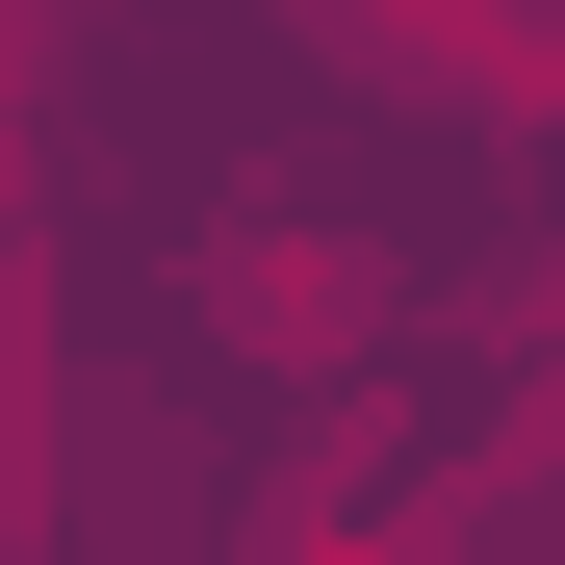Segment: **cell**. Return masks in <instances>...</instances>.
Listing matches in <instances>:
<instances>
[{
  "label": "cell",
  "mask_w": 565,
  "mask_h": 565,
  "mask_svg": "<svg viewBox=\"0 0 565 565\" xmlns=\"http://www.w3.org/2000/svg\"><path fill=\"white\" fill-rule=\"evenodd\" d=\"M232 334L257 360H334L360 334V232H232Z\"/></svg>",
  "instance_id": "1"
}]
</instances>
